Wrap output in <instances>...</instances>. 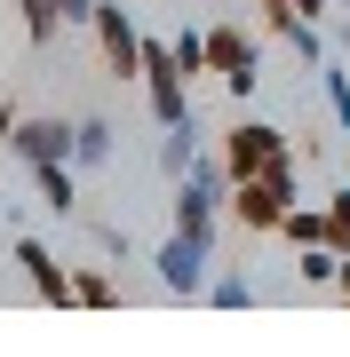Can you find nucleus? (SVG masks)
I'll return each mask as SVG.
<instances>
[{
	"label": "nucleus",
	"mask_w": 350,
	"mask_h": 357,
	"mask_svg": "<svg viewBox=\"0 0 350 357\" xmlns=\"http://www.w3.org/2000/svg\"><path fill=\"white\" fill-rule=\"evenodd\" d=\"M286 206H295V159L271 167V175H239V183H231V222L247 230V238L279 230V222H286Z\"/></svg>",
	"instance_id": "nucleus-1"
},
{
	"label": "nucleus",
	"mask_w": 350,
	"mask_h": 357,
	"mask_svg": "<svg viewBox=\"0 0 350 357\" xmlns=\"http://www.w3.org/2000/svg\"><path fill=\"white\" fill-rule=\"evenodd\" d=\"M159 286L175 294V302H199L207 294V262H215V238L207 230H168V246H159Z\"/></svg>",
	"instance_id": "nucleus-2"
},
{
	"label": "nucleus",
	"mask_w": 350,
	"mask_h": 357,
	"mask_svg": "<svg viewBox=\"0 0 350 357\" xmlns=\"http://www.w3.org/2000/svg\"><path fill=\"white\" fill-rule=\"evenodd\" d=\"M286 159H295L286 135L263 128V119H239V128L223 135V167H231V183H239V175H271V167H286Z\"/></svg>",
	"instance_id": "nucleus-3"
},
{
	"label": "nucleus",
	"mask_w": 350,
	"mask_h": 357,
	"mask_svg": "<svg viewBox=\"0 0 350 357\" xmlns=\"http://www.w3.org/2000/svg\"><path fill=\"white\" fill-rule=\"evenodd\" d=\"M96 48H104V64L119 72V79H143V32H136V16L119 8V0H96Z\"/></svg>",
	"instance_id": "nucleus-4"
},
{
	"label": "nucleus",
	"mask_w": 350,
	"mask_h": 357,
	"mask_svg": "<svg viewBox=\"0 0 350 357\" xmlns=\"http://www.w3.org/2000/svg\"><path fill=\"white\" fill-rule=\"evenodd\" d=\"M207 72H223V88L247 103L255 96V40H247L239 24H207Z\"/></svg>",
	"instance_id": "nucleus-5"
},
{
	"label": "nucleus",
	"mask_w": 350,
	"mask_h": 357,
	"mask_svg": "<svg viewBox=\"0 0 350 357\" xmlns=\"http://www.w3.org/2000/svg\"><path fill=\"white\" fill-rule=\"evenodd\" d=\"M8 151L24 167H72V119H16Z\"/></svg>",
	"instance_id": "nucleus-6"
},
{
	"label": "nucleus",
	"mask_w": 350,
	"mask_h": 357,
	"mask_svg": "<svg viewBox=\"0 0 350 357\" xmlns=\"http://www.w3.org/2000/svg\"><path fill=\"white\" fill-rule=\"evenodd\" d=\"M16 270H24V286L40 294V302H56V310H72V270L48 255L40 238H16Z\"/></svg>",
	"instance_id": "nucleus-7"
},
{
	"label": "nucleus",
	"mask_w": 350,
	"mask_h": 357,
	"mask_svg": "<svg viewBox=\"0 0 350 357\" xmlns=\"http://www.w3.org/2000/svg\"><path fill=\"white\" fill-rule=\"evenodd\" d=\"M119 151V128L112 119H72V167H104Z\"/></svg>",
	"instance_id": "nucleus-8"
},
{
	"label": "nucleus",
	"mask_w": 350,
	"mask_h": 357,
	"mask_svg": "<svg viewBox=\"0 0 350 357\" xmlns=\"http://www.w3.org/2000/svg\"><path fill=\"white\" fill-rule=\"evenodd\" d=\"M159 135H168V143H159V175H191V159H199V128H191V119H183V128H159Z\"/></svg>",
	"instance_id": "nucleus-9"
},
{
	"label": "nucleus",
	"mask_w": 350,
	"mask_h": 357,
	"mask_svg": "<svg viewBox=\"0 0 350 357\" xmlns=\"http://www.w3.org/2000/svg\"><path fill=\"white\" fill-rule=\"evenodd\" d=\"M32 191H40V206H56V215H72V206H80L72 167H32Z\"/></svg>",
	"instance_id": "nucleus-10"
},
{
	"label": "nucleus",
	"mask_w": 350,
	"mask_h": 357,
	"mask_svg": "<svg viewBox=\"0 0 350 357\" xmlns=\"http://www.w3.org/2000/svg\"><path fill=\"white\" fill-rule=\"evenodd\" d=\"M279 238H286V246H319V238H326V206H302V199H295L286 222H279Z\"/></svg>",
	"instance_id": "nucleus-11"
},
{
	"label": "nucleus",
	"mask_w": 350,
	"mask_h": 357,
	"mask_svg": "<svg viewBox=\"0 0 350 357\" xmlns=\"http://www.w3.org/2000/svg\"><path fill=\"white\" fill-rule=\"evenodd\" d=\"M335 270H342V255H335L326 238H319V246H295V278H302V286H335Z\"/></svg>",
	"instance_id": "nucleus-12"
},
{
	"label": "nucleus",
	"mask_w": 350,
	"mask_h": 357,
	"mask_svg": "<svg viewBox=\"0 0 350 357\" xmlns=\"http://www.w3.org/2000/svg\"><path fill=\"white\" fill-rule=\"evenodd\" d=\"M16 8H24V40H32V48H48L56 24H64V8H56V0H16Z\"/></svg>",
	"instance_id": "nucleus-13"
},
{
	"label": "nucleus",
	"mask_w": 350,
	"mask_h": 357,
	"mask_svg": "<svg viewBox=\"0 0 350 357\" xmlns=\"http://www.w3.org/2000/svg\"><path fill=\"white\" fill-rule=\"evenodd\" d=\"M72 302H80V310H112L119 286L104 278V270H72Z\"/></svg>",
	"instance_id": "nucleus-14"
},
{
	"label": "nucleus",
	"mask_w": 350,
	"mask_h": 357,
	"mask_svg": "<svg viewBox=\"0 0 350 357\" xmlns=\"http://www.w3.org/2000/svg\"><path fill=\"white\" fill-rule=\"evenodd\" d=\"M207 302H215V310H247V302H255V286H247L239 270H223V278H207Z\"/></svg>",
	"instance_id": "nucleus-15"
},
{
	"label": "nucleus",
	"mask_w": 350,
	"mask_h": 357,
	"mask_svg": "<svg viewBox=\"0 0 350 357\" xmlns=\"http://www.w3.org/2000/svg\"><path fill=\"white\" fill-rule=\"evenodd\" d=\"M326 246L350 255V191H326Z\"/></svg>",
	"instance_id": "nucleus-16"
},
{
	"label": "nucleus",
	"mask_w": 350,
	"mask_h": 357,
	"mask_svg": "<svg viewBox=\"0 0 350 357\" xmlns=\"http://www.w3.org/2000/svg\"><path fill=\"white\" fill-rule=\"evenodd\" d=\"M175 64H183V79L207 72V32H175Z\"/></svg>",
	"instance_id": "nucleus-17"
},
{
	"label": "nucleus",
	"mask_w": 350,
	"mask_h": 357,
	"mask_svg": "<svg viewBox=\"0 0 350 357\" xmlns=\"http://www.w3.org/2000/svg\"><path fill=\"white\" fill-rule=\"evenodd\" d=\"M319 79H326V103H335V119L350 128V72H342V64H326Z\"/></svg>",
	"instance_id": "nucleus-18"
},
{
	"label": "nucleus",
	"mask_w": 350,
	"mask_h": 357,
	"mask_svg": "<svg viewBox=\"0 0 350 357\" xmlns=\"http://www.w3.org/2000/svg\"><path fill=\"white\" fill-rule=\"evenodd\" d=\"M56 8H64V24H88V16H96V0H56Z\"/></svg>",
	"instance_id": "nucleus-19"
},
{
	"label": "nucleus",
	"mask_w": 350,
	"mask_h": 357,
	"mask_svg": "<svg viewBox=\"0 0 350 357\" xmlns=\"http://www.w3.org/2000/svg\"><path fill=\"white\" fill-rule=\"evenodd\" d=\"M335 302H350V255H342V270H335Z\"/></svg>",
	"instance_id": "nucleus-20"
},
{
	"label": "nucleus",
	"mask_w": 350,
	"mask_h": 357,
	"mask_svg": "<svg viewBox=\"0 0 350 357\" xmlns=\"http://www.w3.org/2000/svg\"><path fill=\"white\" fill-rule=\"evenodd\" d=\"M295 8H302V16H319V8H326V0H295Z\"/></svg>",
	"instance_id": "nucleus-21"
}]
</instances>
